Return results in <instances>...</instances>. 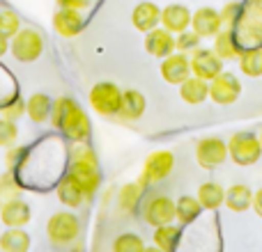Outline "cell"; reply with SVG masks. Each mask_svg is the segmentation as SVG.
I'll return each mask as SVG.
<instances>
[{"label":"cell","mask_w":262,"mask_h":252,"mask_svg":"<svg viewBox=\"0 0 262 252\" xmlns=\"http://www.w3.org/2000/svg\"><path fill=\"white\" fill-rule=\"evenodd\" d=\"M143 188L145 186L140 184V181H136V184H127L122 190H120V207H122L124 211H134L136 204H138V199H140Z\"/></svg>","instance_id":"obj_32"},{"label":"cell","mask_w":262,"mask_h":252,"mask_svg":"<svg viewBox=\"0 0 262 252\" xmlns=\"http://www.w3.org/2000/svg\"><path fill=\"white\" fill-rule=\"evenodd\" d=\"M228 156L242 167L255 165L262 156L260 138L255 133H249V131L235 133L230 140H228Z\"/></svg>","instance_id":"obj_2"},{"label":"cell","mask_w":262,"mask_h":252,"mask_svg":"<svg viewBox=\"0 0 262 252\" xmlns=\"http://www.w3.org/2000/svg\"><path fill=\"white\" fill-rule=\"evenodd\" d=\"M235 32L237 44L244 48H253V46H262V18L244 14V16L237 21V26L232 28Z\"/></svg>","instance_id":"obj_13"},{"label":"cell","mask_w":262,"mask_h":252,"mask_svg":"<svg viewBox=\"0 0 262 252\" xmlns=\"http://www.w3.org/2000/svg\"><path fill=\"white\" fill-rule=\"evenodd\" d=\"M145 51L152 58L163 60L166 55L175 53V37L172 32H168L166 28H152L149 32H145Z\"/></svg>","instance_id":"obj_15"},{"label":"cell","mask_w":262,"mask_h":252,"mask_svg":"<svg viewBox=\"0 0 262 252\" xmlns=\"http://www.w3.org/2000/svg\"><path fill=\"white\" fill-rule=\"evenodd\" d=\"M26 156H28V149L26 147H16V144H14V147H9L7 158H5V161H7V170H14L16 165H21V163L26 161Z\"/></svg>","instance_id":"obj_40"},{"label":"cell","mask_w":262,"mask_h":252,"mask_svg":"<svg viewBox=\"0 0 262 252\" xmlns=\"http://www.w3.org/2000/svg\"><path fill=\"white\" fill-rule=\"evenodd\" d=\"M223 71V60L214 53V48H195L191 55V73L205 81H212L214 76Z\"/></svg>","instance_id":"obj_10"},{"label":"cell","mask_w":262,"mask_h":252,"mask_svg":"<svg viewBox=\"0 0 262 252\" xmlns=\"http://www.w3.org/2000/svg\"><path fill=\"white\" fill-rule=\"evenodd\" d=\"M244 14H246V9H244V5L242 3H228L226 7H223V12H221V26L228 28V30H232V28L237 26V21H239Z\"/></svg>","instance_id":"obj_36"},{"label":"cell","mask_w":262,"mask_h":252,"mask_svg":"<svg viewBox=\"0 0 262 252\" xmlns=\"http://www.w3.org/2000/svg\"><path fill=\"white\" fill-rule=\"evenodd\" d=\"M195 197H198V202L203 204L205 211H216V209L223 204V199H226V190H223L216 181H207V184H203L198 188V195H195Z\"/></svg>","instance_id":"obj_27"},{"label":"cell","mask_w":262,"mask_h":252,"mask_svg":"<svg viewBox=\"0 0 262 252\" xmlns=\"http://www.w3.org/2000/svg\"><path fill=\"white\" fill-rule=\"evenodd\" d=\"M113 250L115 252H140L145 250V243L138 234H120L118 239L113 241Z\"/></svg>","instance_id":"obj_34"},{"label":"cell","mask_w":262,"mask_h":252,"mask_svg":"<svg viewBox=\"0 0 262 252\" xmlns=\"http://www.w3.org/2000/svg\"><path fill=\"white\" fill-rule=\"evenodd\" d=\"M143 220L152 227L168 225L175 220V202L168 195H154L143 207Z\"/></svg>","instance_id":"obj_9"},{"label":"cell","mask_w":262,"mask_h":252,"mask_svg":"<svg viewBox=\"0 0 262 252\" xmlns=\"http://www.w3.org/2000/svg\"><path fill=\"white\" fill-rule=\"evenodd\" d=\"M18 30H21V21H18L16 14L12 9H0V35L12 39Z\"/></svg>","instance_id":"obj_35"},{"label":"cell","mask_w":262,"mask_h":252,"mask_svg":"<svg viewBox=\"0 0 262 252\" xmlns=\"http://www.w3.org/2000/svg\"><path fill=\"white\" fill-rule=\"evenodd\" d=\"M260 144H262V133H260Z\"/></svg>","instance_id":"obj_45"},{"label":"cell","mask_w":262,"mask_h":252,"mask_svg":"<svg viewBox=\"0 0 262 252\" xmlns=\"http://www.w3.org/2000/svg\"><path fill=\"white\" fill-rule=\"evenodd\" d=\"M223 204L235 213L246 211V209H251V204H253V190H251L246 184L230 186V188L226 190V199H223Z\"/></svg>","instance_id":"obj_25"},{"label":"cell","mask_w":262,"mask_h":252,"mask_svg":"<svg viewBox=\"0 0 262 252\" xmlns=\"http://www.w3.org/2000/svg\"><path fill=\"white\" fill-rule=\"evenodd\" d=\"M21 115H26V101H23L21 96L12 99L9 104H3V117H9V119L16 122Z\"/></svg>","instance_id":"obj_39"},{"label":"cell","mask_w":262,"mask_h":252,"mask_svg":"<svg viewBox=\"0 0 262 252\" xmlns=\"http://www.w3.org/2000/svg\"><path fill=\"white\" fill-rule=\"evenodd\" d=\"M46 236L53 245H67L81 236V222L72 211H58L46 222Z\"/></svg>","instance_id":"obj_3"},{"label":"cell","mask_w":262,"mask_h":252,"mask_svg":"<svg viewBox=\"0 0 262 252\" xmlns=\"http://www.w3.org/2000/svg\"><path fill=\"white\" fill-rule=\"evenodd\" d=\"M51 108H53V99L44 92H37L26 101V115L35 124H44L51 119Z\"/></svg>","instance_id":"obj_24"},{"label":"cell","mask_w":262,"mask_h":252,"mask_svg":"<svg viewBox=\"0 0 262 252\" xmlns=\"http://www.w3.org/2000/svg\"><path fill=\"white\" fill-rule=\"evenodd\" d=\"M60 131H62L72 142H85V140L90 138V131H92L90 117H88V113L83 108H78V104H74L72 108H69L67 117L62 119Z\"/></svg>","instance_id":"obj_11"},{"label":"cell","mask_w":262,"mask_h":252,"mask_svg":"<svg viewBox=\"0 0 262 252\" xmlns=\"http://www.w3.org/2000/svg\"><path fill=\"white\" fill-rule=\"evenodd\" d=\"M161 78L170 85H180L191 76V60L186 58V53H170L161 60Z\"/></svg>","instance_id":"obj_12"},{"label":"cell","mask_w":262,"mask_h":252,"mask_svg":"<svg viewBox=\"0 0 262 252\" xmlns=\"http://www.w3.org/2000/svg\"><path fill=\"white\" fill-rule=\"evenodd\" d=\"M180 239H182V230L177 225H172V222L154 227V245L159 250L172 252L177 248V243H180Z\"/></svg>","instance_id":"obj_28"},{"label":"cell","mask_w":262,"mask_h":252,"mask_svg":"<svg viewBox=\"0 0 262 252\" xmlns=\"http://www.w3.org/2000/svg\"><path fill=\"white\" fill-rule=\"evenodd\" d=\"M191 9L184 5H168L161 9V26L168 32H182L186 28H191Z\"/></svg>","instance_id":"obj_20"},{"label":"cell","mask_w":262,"mask_h":252,"mask_svg":"<svg viewBox=\"0 0 262 252\" xmlns=\"http://www.w3.org/2000/svg\"><path fill=\"white\" fill-rule=\"evenodd\" d=\"M145 108H147V101H145L143 92L127 90V92H122V106H120L118 117L124 119V122H136V119L143 117Z\"/></svg>","instance_id":"obj_22"},{"label":"cell","mask_w":262,"mask_h":252,"mask_svg":"<svg viewBox=\"0 0 262 252\" xmlns=\"http://www.w3.org/2000/svg\"><path fill=\"white\" fill-rule=\"evenodd\" d=\"M58 197L67 209H78L88 199V193H85V188L76 181V177L67 172L58 184Z\"/></svg>","instance_id":"obj_18"},{"label":"cell","mask_w":262,"mask_h":252,"mask_svg":"<svg viewBox=\"0 0 262 252\" xmlns=\"http://www.w3.org/2000/svg\"><path fill=\"white\" fill-rule=\"evenodd\" d=\"M131 23H134L136 30L149 32L161 23V7L154 3H138L134 7V14H131Z\"/></svg>","instance_id":"obj_21"},{"label":"cell","mask_w":262,"mask_h":252,"mask_svg":"<svg viewBox=\"0 0 262 252\" xmlns=\"http://www.w3.org/2000/svg\"><path fill=\"white\" fill-rule=\"evenodd\" d=\"M200 211H203V204L198 202V197L182 195L175 202V220H180L182 225H191L200 216Z\"/></svg>","instance_id":"obj_30"},{"label":"cell","mask_w":262,"mask_h":252,"mask_svg":"<svg viewBox=\"0 0 262 252\" xmlns=\"http://www.w3.org/2000/svg\"><path fill=\"white\" fill-rule=\"evenodd\" d=\"M83 26H85V21H83V14L78 12V9L62 7V9H58V14L53 16L55 32H58L60 37H67V39L81 35Z\"/></svg>","instance_id":"obj_16"},{"label":"cell","mask_w":262,"mask_h":252,"mask_svg":"<svg viewBox=\"0 0 262 252\" xmlns=\"http://www.w3.org/2000/svg\"><path fill=\"white\" fill-rule=\"evenodd\" d=\"M228 158V142L221 138H203L195 144V161L205 170H214V167L223 165Z\"/></svg>","instance_id":"obj_8"},{"label":"cell","mask_w":262,"mask_h":252,"mask_svg":"<svg viewBox=\"0 0 262 252\" xmlns=\"http://www.w3.org/2000/svg\"><path fill=\"white\" fill-rule=\"evenodd\" d=\"M214 53L223 60V62H230V60H237L242 53V46L237 44L235 32L228 30V28H221V30L214 35Z\"/></svg>","instance_id":"obj_23"},{"label":"cell","mask_w":262,"mask_h":252,"mask_svg":"<svg viewBox=\"0 0 262 252\" xmlns=\"http://www.w3.org/2000/svg\"><path fill=\"white\" fill-rule=\"evenodd\" d=\"M251 207L255 209V213L262 218V190H258V193H253V204Z\"/></svg>","instance_id":"obj_43"},{"label":"cell","mask_w":262,"mask_h":252,"mask_svg":"<svg viewBox=\"0 0 262 252\" xmlns=\"http://www.w3.org/2000/svg\"><path fill=\"white\" fill-rule=\"evenodd\" d=\"M0 204H3V197H0Z\"/></svg>","instance_id":"obj_46"},{"label":"cell","mask_w":262,"mask_h":252,"mask_svg":"<svg viewBox=\"0 0 262 252\" xmlns=\"http://www.w3.org/2000/svg\"><path fill=\"white\" fill-rule=\"evenodd\" d=\"M260 48H262V46H260Z\"/></svg>","instance_id":"obj_47"},{"label":"cell","mask_w":262,"mask_h":252,"mask_svg":"<svg viewBox=\"0 0 262 252\" xmlns=\"http://www.w3.org/2000/svg\"><path fill=\"white\" fill-rule=\"evenodd\" d=\"M18 140V126L14 119L9 117H0V147L9 149L14 147Z\"/></svg>","instance_id":"obj_33"},{"label":"cell","mask_w":262,"mask_h":252,"mask_svg":"<svg viewBox=\"0 0 262 252\" xmlns=\"http://www.w3.org/2000/svg\"><path fill=\"white\" fill-rule=\"evenodd\" d=\"M242 94V83L235 73L221 71L209 81V99L216 106H232Z\"/></svg>","instance_id":"obj_7"},{"label":"cell","mask_w":262,"mask_h":252,"mask_svg":"<svg viewBox=\"0 0 262 252\" xmlns=\"http://www.w3.org/2000/svg\"><path fill=\"white\" fill-rule=\"evenodd\" d=\"M90 106L95 108V113L104 115V117H115L122 106V90L111 81L97 83L90 90Z\"/></svg>","instance_id":"obj_4"},{"label":"cell","mask_w":262,"mask_h":252,"mask_svg":"<svg viewBox=\"0 0 262 252\" xmlns=\"http://www.w3.org/2000/svg\"><path fill=\"white\" fill-rule=\"evenodd\" d=\"M18 195H21V184L14 179V172L7 170L5 174H0V197H3V202L18 197Z\"/></svg>","instance_id":"obj_37"},{"label":"cell","mask_w":262,"mask_h":252,"mask_svg":"<svg viewBox=\"0 0 262 252\" xmlns=\"http://www.w3.org/2000/svg\"><path fill=\"white\" fill-rule=\"evenodd\" d=\"M76 104V101H72L69 96H60V99H55L53 101V108H51V119L49 122L55 126V129H60L62 126V119L67 117V113H69V108Z\"/></svg>","instance_id":"obj_38"},{"label":"cell","mask_w":262,"mask_h":252,"mask_svg":"<svg viewBox=\"0 0 262 252\" xmlns=\"http://www.w3.org/2000/svg\"><path fill=\"white\" fill-rule=\"evenodd\" d=\"M69 174L76 177V181L85 188L88 197L95 195V190L99 188L101 184V172H99V165H97V156L90 147H81L74 156L72 165H69Z\"/></svg>","instance_id":"obj_1"},{"label":"cell","mask_w":262,"mask_h":252,"mask_svg":"<svg viewBox=\"0 0 262 252\" xmlns=\"http://www.w3.org/2000/svg\"><path fill=\"white\" fill-rule=\"evenodd\" d=\"M200 41H203V37L198 35V32L193 30V28H186V30L177 32L175 37V51H182V53H193L195 48L200 46Z\"/></svg>","instance_id":"obj_31"},{"label":"cell","mask_w":262,"mask_h":252,"mask_svg":"<svg viewBox=\"0 0 262 252\" xmlns=\"http://www.w3.org/2000/svg\"><path fill=\"white\" fill-rule=\"evenodd\" d=\"M172 165H175V156H172V152H168V149L152 152L147 156V161H145L143 172H140L138 181L143 186L159 184V181H163L172 172Z\"/></svg>","instance_id":"obj_5"},{"label":"cell","mask_w":262,"mask_h":252,"mask_svg":"<svg viewBox=\"0 0 262 252\" xmlns=\"http://www.w3.org/2000/svg\"><path fill=\"white\" fill-rule=\"evenodd\" d=\"M9 51L18 62H35L44 51V39L35 30H18L9 39Z\"/></svg>","instance_id":"obj_6"},{"label":"cell","mask_w":262,"mask_h":252,"mask_svg":"<svg viewBox=\"0 0 262 252\" xmlns=\"http://www.w3.org/2000/svg\"><path fill=\"white\" fill-rule=\"evenodd\" d=\"M7 51H9V39L5 35H0V58H3Z\"/></svg>","instance_id":"obj_44"},{"label":"cell","mask_w":262,"mask_h":252,"mask_svg":"<svg viewBox=\"0 0 262 252\" xmlns=\"http://www.w3.org/2000/svg\"><path fill=\"white\" fill-rule=\"evenodd\" d=\"M30 248V236L23 227H7L0 236V250L5 252H26Z\"/></svg>","instance_id":"obj_26"},{"label":"cell","mask_w":262,"mask_h":252,"mask_svg":"<svg viewBox=\"0 0 262 252\" xmlns=\"http://www.w3.org/2000/svg\"><path fill=\"white\" fill-rule=\"evenodd\" d=\"M244 9H246V14H251V16L262 18V0H246Z\"/></svg>","instance_id":"obj_41"},{"label":"cell","mask_w":262,"mask_h":252,"mask_svg":"<svg viewBox=\"0 0 262 252\" xmlns=\"http://www.w3.org/2000/svg\"><path fill=\"white\" fill-rule=\"evenodd\" d=\"M30 204L26 199L12 197L0 204V220H3L5 227H26L30 222Z\"/></svg>","instance_id":"obj_14"},{"label":"cell","mask_w":262,"mask_h":252,"mask_svg":"<svg viewBox=\"0 0 262 252\" xmlns=\"http://www.w3.org/2000/svg\"><path fill=\"white\" fill-rule=\"evenodd\" d=\"M60 5H62V7H72V9L83 12V9H88L92 5V0H60Z\"/></svg>","instance_id":"obj_42"},{"label":"cell","mask_w":262,"mask_h":252,"mask_svg":"<svg viewBox=\"0 0 262 252\" xmlns=\"http://www.w3.org/2000/svg\"><path fill=\"white\" fill-rule=\"evenodd\" d=\"M191 28L198 32L200 37H214L221 30V12L214 7H200L198 12L191 14Z\"/></svg>","instance_id":"obj_17"},{"label":"cell","mask_w":262,"mask_h":252,"mask_svg":"<svg viewBox=\"0 0 262 252\" xmlns=\"http://www.w3.org/2000/svg\"><path fill=\"white\" fill-rule=\"evenodd\" d=\"M239 69L244 76L249 78H260L262 76V48L253 46V48H244L239 53Z\"/></svg>","instance_id":"obj_29"},{"label":"cell","mask_w":262,"mask_h":252,"mask_svg":"<svg viewBox=\"0 0 262 252\" xmlns=\"http://www.w3.org/2000/svg\"><path fill=\"white\" fill-rule=\"evenodd\" d=\"M180 96H182V101L189 106L205 104V101L209 99V81L191 73L184 83H180Z\"/></svg>","instance_id":"obj_19"}]
</instances>
